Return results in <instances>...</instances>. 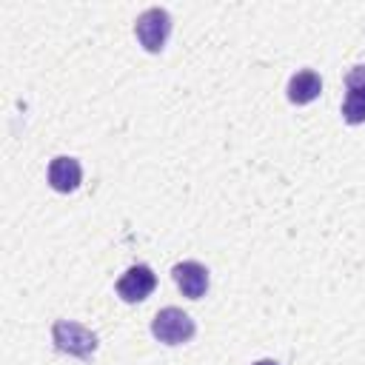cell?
Segmentation results:
<instances>
[{
    "label": "cell",
    "instance_id": "obj_2",
    "mask_svg": "<svg viewBox=\"0 0 365 365\" xmlns=\"http://www.w3.org/2000/svg\"><path fill=\"white\" fill-rule=\"evenodd\" d=\"M134 34H137V40H140V46H143L145 51H151V54L163 51L165 40H168V34H171V14H168L165 9H160V6L145 9V11L134 20Z\"/></svg>",
    "mask_w": 365,
    "mask_h": 365
},
{
    "label": "cell",
    "instance_id": "obj_1",
    "mask_svg": "<svg viewBox=\"0 0 365 365\" xmlns=\"http://www.w3.org/2000/svg\"><path fill=\"white\" fill-rule=\"evenodd\" d=\"M194 331H197L194 319L182 308H174V305L157 311L151 319V334L165 345H182L194 336Z\"/></svg>",
    "mask_w": 365,
    "mask_h": 365
},
{
    "label": "cell",
    "instance_id": "obj_4",
    "mask_svg": "<svg viewBox=\"0 0 365 365\" xmlns=\"http://www.w3.org/2000/svg\"><path fill=\"white\" fill-rule=\"evenodd\" d=\"M157 288V274L148 265H131L120 279H117V294L125 302H143L151 291Z\"/></svg>",
    "mask_w": 365,
    "mask_h": 365
},
{
    "label": "cell",
    "instance_id": "obj_6",
    "mask_svg": "<svg viewBox=\"0 0 365 365\" xmlns=\"http://www.w3.org/2000/svg\"><path fill=\"white\" fill-rule=\"evenodd\" d=\"M171 277H174L177 288L182 291V297H188V299H200L208 291V268L197 259L177 262L171 268Z\"/></svg>",
    "mask_w": 365,
    "mask_h": 365
},
{
    "label": "cell",
    "instance_id": "obj_8",
    "mask_svg": "<svg viewBox=\"0 0 365 365\" xmlns=\"http://www.w3.org/2000/svg\"><path fill=\"white\" fill-rule=\"evenodd\" d=\"M322 91V77L314 68H302L288 80V100L297 106H305L311 100H317Z\"/></svg>",
    "mask_w": 365,
    "mask_h": 365
},
{
    "label": "cell",
    "instance_id": "obj_7",
    "mask_svg": "<svg viewBox=\"0 0 365 365\" xmlns=\"http://www.w3.org/2000/svg\"><path fill=\"white\" fill-rule=\"evenodd\" d=\"M80 180H83V168H80V163L74 157H54L48 163V185L54 191L68 194V191H74L80 185Z\"/></svg>",
    "mask_w": 365,
    "mask_h": 365
},
{
    "label": "cell",
    "instance_id": "obj_9",
    "mask_svg": "<svg viewBox=\"0 0 365 365\" xmlns=\"http://www.w3.org/2000/svg\"><path fill=\"white\" fill-rule=\"evenodd\" d=\"M251 365H279L277 359H257V362H251Z\"/></svg>",
    "mask_w": 365,
    "mask_h": 365
},
{
    "label": "cell",
    "instance_id": "obj_5",
    "mask_svg": "<svg viewBox=\"0 0 365 365\" xmlns=\"http://www.w3.org/2000/svg\"><path fill=\"white\" fill-rule=\"evenodd\" d=\"M345 103H342V120L351 125L365 123V66H354L345 74Z\"/></svg>",
    "mask_w": 365,
    "mask_h": 365
},
{
    "label": "cell",
    "instance_id": "obj_3",
    "mask_svg": "<svg viewBox=\"0 0 365 365\" xmlns=\"http://www.w3.org/2000/svg\"><path fill=\"white\" fill-rule=\"evenodd\" d=\"M51 339H54L57 351L71 354V356H80V359L91 356L94 348H97L94 331H88L86 325L71 322V319H57V322L51 325Z\"/></svg>",
    "mask_w": 365,
    "mask_h": 365
}]
</instances>
